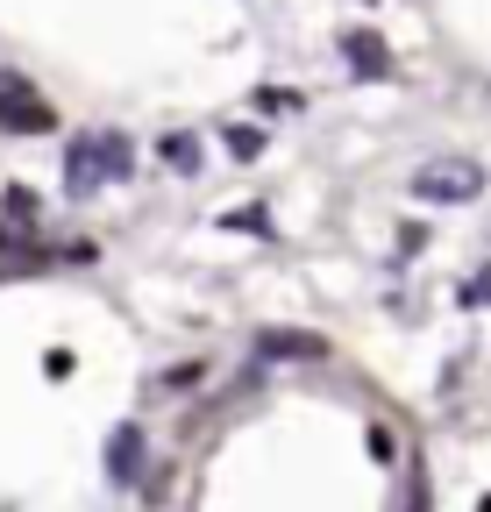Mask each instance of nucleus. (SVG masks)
<instances>
[{
  "mask_svg": "<svg viewBox=\"0 0 491 512\" xmlns=\"http://www.w3.org/2000/svg\"><path fill=\"white\" fill-rule=\"evenodd\" d=\"M121 171H129V143L121 136H79L65 150V185L72 192H93L100 178H121Z\"/></svg>",
  "mask_w": 491,
  "mask_h": 512,
  "instance_id": "f257e3e1",
  "label": "nucleus"
},
{
  "mask_svg": "<svg viewBox=\"0 0 491 512\" xmlns=\"http://www.w3.org/2000/svg\"><path fill=\"white\" fill-rule=\"evenodd\" d=\"M0 128H8V136H50V128H57V107L36 100L29 79L0 72Z\"/></svg>",
  "mask_w": 491,
  "mask_h": 512,
  "instance_id": "f03ea898",
  "label": "nucleus"
},
{
  "mask_svg": "<svg viewBox=\"0 0 491 512\" xmlns=\"http://www.w3.org/2000/svg\"><path fill=\"white\" fill-rule=\"evenodd\" d=\"M413 192L420 200H470V192H484V171L477 164H420Z\"/></svg>",
  "mask_w": 491,
  "mask_h": 512,
  "instance_id": "7ed1b4c3",
  "label": "nucleus"
},
{
  "mask_svg": "<svg viewBox=\"0 0 491 512\" xmlns=\"http://www.w3.org/2000/svg\"><path fill=\"white\" fill-rule=\"evenodd\" d=\"M107 477H114V484H136V477H143V427H121V434L107 441Z\"/></svg>",
  "mask_w": 491,
  "mask_h": 512,
  "instance_id": "20e7f679",
  "label": "nucleus"
},
{
  "mask_svg": "<svg viewBox=\"0 0 491 512\" xmlns=\"http://www.w3.org/2000/svg\"><path fill=\"white\" fill-rule=\"evenodd\" d=\"M342 57H349V72H356V79H385V72H392V57H385V43H378L371 29H356V36L342 43Z\"/></svg>",
  "mask_w": 491,
  "mask_h": 512,
  "instance_id": "39448f33",
  "label": "nucleus"
},
{
  "mask_svg": "<svg viewBox=\"0 0 491 512\" xmlns=\"http://www.w3.org/2000/svg\"><path fill=\"white\" fill-rule=\"evenodd\" d=\"M157 157H164L171 171H186V178H193V171H200V136H164Z\"/></svg>",
  "mask_w": 491,
  "mask_h": 512,
  "instance_id": "423d86ee",
  "label": "nucleus"
},
{
  "mask_svg": "<svg viewBox=\"0 0 491 512\" xmlns=\"http://www.w3.org/2000/svg\"><path fill=\"white\" fill-rule=\"evenodd\" d=\"M264 356H321L314 335H264Z\"/></svg>",
  "mask_w": 491,
  "mask_h": 512,
  "instance_id": "0eeeda50",
  "label": "nucleus"
},
{
  "mask_svg": "<svg viewBox=\"0 0 491 512\" xmlns=\"http://www.w3.org/2000/svg\"><path fill=\"white\" fill-rule=\"evenodd\" d=\"M228 150H235L242 164H250V157L264 150V136H257V128H228Z\"/></svg>",
  "mask_w": 491,
  "mask_h": 512,
  "instance_id": "6e6552de",
  "label": "nucleus"
},
{
  "mask_svg": "<svg viewBox=\"0 0 491 512\" xmlns=\"http://www.w3.org/2000/svg\"><path fill=\"white\" fill-rule=\"evenodd\" d=\"M257 107H264V114H285V107H299V93H285V86H257Z\"/></svg>",
  "mask_w": 491,
  "mask_h": 512,
  "instance_id": "1a4fd4ad",
  "label": "nucleus"
},
{
  "mask_svg": "<svg viewBox=\"0 0 491 512\" xmlns=\"http://www.w3.org/2000/svg\"><path fill=\"white\" fill-rule=\"evenodd\" d=\"M228 228H250V235H264L271 221H264V207H242V214H228Z\"/></svg>",
  "mask_w": 491,
  "mask_h": 512,
  "instance_id": "9d476101",
  "label": "nucleus"
},
{
  "mask_svg": "<svg viewBox=\"0 0 491 512\" xmlns=\"http://www.w3.org/2000/svg\"><path fill=\"white\" fill-rule=\"evenodd\" d=\"M186 384H200V363H178V370L164 377V392H186Z\"/></svg>",
  "mask_w": 491,
  "mask_h": 512,
  "instance_id": "9b49d317",
  "label": "nucleus"
},
{
  "mask_svg": "<svg viewBox=\"0 0 491 512\" xmlns=\"http://www.w3.org/2000/svg\"><path fill=\"white\" fill-rule=\"evenodd\" d=\"M29 207H36V200H29V185H8V214H15V221H29Z\"/></svg>",
  "mask_w": 491,
  "mask_h": 512,
  "instance_id": "f8f14e48",
  "label": "nucleus"
},
{
  "mask_svg": "<svg viewBox=\"0 0 491 512\" xmlns=\"http://www.w3.org/2000/svg\"><path fill=\"white\" fill-rule=\"evenodd\" d=\"M413 512H427V484L420 477H413Z\"/></svg>",
  "mask_w": 491,
  "mask_h": 512,
  "instance_id": "ddd939ff",
  "label": "nucleus"
}]
</instances>
